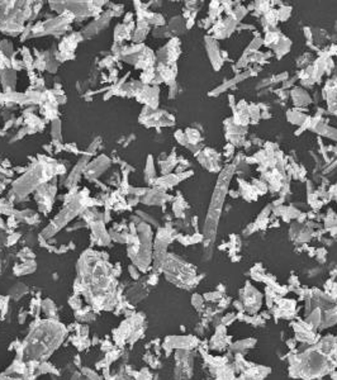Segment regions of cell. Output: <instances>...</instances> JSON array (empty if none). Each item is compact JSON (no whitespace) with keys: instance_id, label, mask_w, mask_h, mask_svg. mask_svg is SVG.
I'll list each match as a JSON object with an SVG mask.
<instances>
[{"instance_id":"cell-1","label":"cell","mask_w":337,"mask_h":380,"mask_svg":"<svg viewBox=\"0 0 337 380\" xmlns=\"http://www.w3.org/2000/svg\"><path fill=\"white\" fill-rule=\"evenodd\" d=\"M61 337L62 330L58 326L52 323L42 324L32 333L30 338L27 342V346L24 348L26 357L32 358V360H38V358L47 356L58 345Z\"/></svg>"}]
</instances>
